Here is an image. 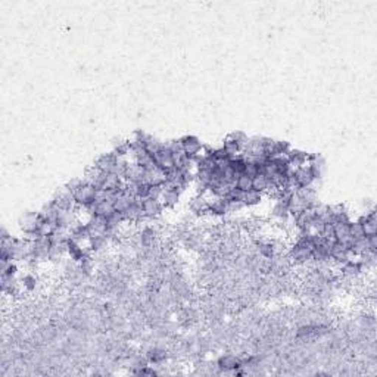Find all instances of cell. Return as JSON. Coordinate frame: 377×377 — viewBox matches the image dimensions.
<instances>
[{
	"mask_svg": "<svg viewBox=\"0 0 377 377\" xmlns=\"http://www.w3.org/2000/svg\"><path fill=\"white\" fill-rule=\"evenodd\" d=\"M94 191H96V188L86 183H84L78 188V190L74 193V200L77 203L78 208H89L94 203Z\"/></svg>",
	"mask_w": 377,
	"mask_h": 377,
	"instance_id": "cell-1",
	"label": "cell"
},
{
	"mask_svg": "<svg viewBox=\"0 0 377 377\" xmlns=\"http://www.w3.org/2000/svg\"><path fill=\"white\" fill-rule=\"evenodd\" d=\"M293 180H295V188H313V185L315 183V179L313 171L308 167V164L295 168Z\"/></svg>",
	"mask_w": 377,
	"mask_h": 377,
	"instance_id": "cell-2",
	"label": "cell"
},
{
	"mask_svg": "<svg viewBox=\"0 0 377 377\" xmlns=\"http://www.w3.org/2000/svg\"><path fill=\"white\" fill-rule=\"evenodd\" d=\"M152 157H154L157 168H159L161 171L167 173V171L174 168V158H173V154H171V151L168 149L167 145H164V148H161L157 154H154Z\"/></svg>",
	"mask_w": 377,
	"mask_h": 377,
	"instance_id": "cell-3",
	"label": "cell"
},
{
	"mask_svg": "<svg viewBox=\"0 0 377 377\" xmlns=\"http://www.w3.org/2000/svg\"><path fill=\"white\" fill-rule=\"evenodd\" d=\"M180 140H182L183 151L188 155V158L193 159V158H196L197 155L202 154L203 145H202V142H200L199 137H196V136H185Z\"/></svg>",
	"mask_w": 377,
	"mask_h": 377,
	"instance_id": "cell-4",
	"label": "cell"
},
{
	"mask_svg": "<svg viewBox=\"0 0 377 377\" xmlns=\"http://www.w3.org/2000/svg\"><path fill=\"white\" fill-rule=\"evenodd\" d=\"M127 185H137L145 182V170L137 162H130L123 176Z\"/></svg>",
	"mask_w": 377,
	"mask_h": 377,
	"instance_id": "cell-5",
	"label": "cell"
},
{
	"mask_svg": "<svg viewBox=\"0 0 377 377\" xmlns=\"http://www.w3.org/2000/svg\"><path fill=\"white\" fill-rule=\"evenodd\" d=\"M142 206H143V212H145V218L146 220L158 218L164 212V206H162V203H161L159 199L146 197V199L142 200Z\"/></svg>",
	"mask_w": 377,
	"mask_h": 377,
	"instance_id": "cell-6",
	"label": "cell"
},
{
	"mask_svg": "<svg viewBox=\"0 0 377 377\" xmlns=\"http://www.w3.org/2000/svg\"><path fill=\"white\" fill-rule=\"evenodd\" d=\"M124 222H139L145 218V212H143V206H142V199H136L130 208H127L126 211L121 214Z\"/></svg>",
	"mask_w": 377,
	"mask_h": 377,
	"instance_id": "cell-7",
	"label": "cell"
},
{
	"mask_svg": "<svg viewBox=\"0 0 377 377\" xmlns=\"http://www.w3.org/2000/svg\"><path fill=\"white\" fill-rule=\"evenodd\" d=\"M117 159H118V157H117L114 152L103 154V155H100V157L96 159L94 167H96L100 173H103V174H111V173H114Z\"/></svg>",
	"mask_w": 377,
	"mask_h": 377,
	"instance_id": "cell-8",
	"label": "cell"
},
{
	"mask_svg": "<svg viewBox=\"0 0 377 377\" xmlns=\"http://www.w3.org/2000/svg\"><path fill=\"white\" fill-rule=\"evenodd\" d=\"M208 196V194H205ZM208 214L214 217H224L228 214V203L224 197H208Z\"/></svg>",
	"mask_w": 377,
	"mask_h": 377,
	"instance_id": "cell-9",
	"label": "cell"
},
{
	"mask_svg": "<svg viewBox=\"0 0 377 377\" xmlns=\"http://www.w3.org/2000/svg\"><path fill=\"white\" fill-rule=\"evenodd\" d=\"M217 366L222 372H233L242 367V361L239 357L233 355V354H224L217 360Z\"/></svg>",
	"mask_w": 377,
	"mask_h": 377,
	"instance_id": "cell-10",
	"label": "cell"
},
{
	"mask_svg": "<svg viewBox=\"0 0 377 377\" xmlns=\"http://www.w3.org/2000/svg\"><path fill=\"white\" fill-rule=\"evenodd\" d=\"M333 234H335V240L339 243L348 245L352 242V237L349 236V221H341V222H335L333 224Z\"/></svg>",
	"mask_w": 377,
	"mask_h": 377,
	"instance_id": "cell-11",
	"label": "cell"
},
{
	"mask_svg": "<svg viewBox=\"0 0 377 377\" xmlns=\"http://www.w3.org/2000/svg\"><path fill=\"white\" fill-rule=\"evenodd\" d=\"M180 191L174 190V188H164V193L161 196V203L164 206V209H173L179 205L180 202Z\"/></svg>",
	"mask_w": 377,
	"mask_h": 377,
	"instance_id": "cell-12",
	"label": "cell"
},
{
	"mask_svg": "<svg viewBox=\"0 0 377 377\" xmlns=\"http://www.w3.org/2000/svg\"><path fill=\"white\" fill-rule=\"evenodd\" d=\"M286 159L287 162L290 164V167L293 168H298V167H302V165H307L308 164V159H310V155L304 151H299V149H290L287 154H286Z\"/></svg>",
	"mask_w": 377,
	"mask_h": 377,
	"instance_id": "cell-13",
	"label": "cell"
},
{
	"mask_svg": "<svg viewBox=\"0 0 377 377\" xmlns=\"http://www.w3.org/2000/svg\"><path fill=\"white\" fill-rule=\"evenodd\" d=\"M308 167H310V170L314 174L315 182L323 179V174H324V170H326V162H324V159L320 157V155H310Z\"/></svg>",
	"mask_w": 377,
	"mask_h": 377,
	"instance_id": "cell-14",
	"label": "cell"
},
{
	"mask_svg": "<svg viewBox=\"0 0 377 377\" xmlns=\"http://www.w3.org/2000/svg\"><path fill=\"white\" fill-rule=\"evenodd\" d=\"M188 208H190V211L194 212L196 215L208 214V196H199V194H196V196L190 200Z\"/></svg>",
	"mask_w": 377,
	"mask_h": 377,
	"instance_id": "cell-15",
	"label": "cell"
},
{
	"mask_svg": "<svg viewBox=\"0 0 377 377\" xmlns=\"http://www.w3.org/2000/svg\"><path fill=\"white\" fill-rule=\"evenodd\" d=\"M167 182L165 173L161 171L159 168H154L151 171H145V183L151 186H164Z\"/></svg>",
	"mask_w": 377,
	"mask_h": 377,
	"instance_id": "cell-16",
	"label": "cell"
},
{
	"mask_svg": "<svg viewBox=\"0 0 377 377\" xmlns=\"http://www.w3.org/2000/svg\"><path fill=\"white\" fill-rule=\"evenodd\" d=\"M109 236L108 234H92L89 242H87V246L92 252H100L103 251L108 243H109Z\"/></svg>",
	"mask_w": 377,
	"mask_h": 377,
	"instance_id": "cell-17",
	"label": "cell"
},
{
	"mask_svg": "<svg viewBox=\"0 0 377 377\" xmlns=\"http://www.w3.org/2000/svg\"><path fill=\"white\" fill-rule=\"evenodd\" d=\"M271 217L280 222H287V220L290 218V206L276 200V203L271 209Z\"/></svg>",
	"mask_w": 377,
	"mask_h": 377,
	"instance_id": "cell-18",
	"label": "cell"
},
{
	"mask_svg": "<svg viewBox=\"0 0 377 377\" xmlns=\"http://www.w3.org/2000/svg\"><path fill=\"white\" fill-rule=\"evenodd\" d=\"M262 197L264 194L253 190V188H249L248 191H243V197H242V203L245 205V208H252V206H256L262 202Z\"/></svg>",
	"mask_w": 377,
	"mask_h": 377,
	"instance_id": "cell-19",
	"label": "cell"
},
{
	"mask_svg": "<svg viewBox=\"0 0 377 377\" xmlns=\"http://www.w3.org/2000/svg\"><path fill=\"white\" fill-rule=\"evenodd\" d=\"M363 265H361V262L357 259V261H352V259H349L348 262L345 264H342V274L346 276V277H357L358 274H361L363 273Z\"/></svg>",
	"mask_w": 377,
	"mask_h": 377,
	"instance_id": "cell-20",
	"label": "cell"
},
{
	"mask_svg": "<svg viewBox=\"0 0 377 377\" xmlns=\"http://www.w3.org/2000/svg\"><path fill=\"white\" fill-rule=\"evenodd\" d=\"M268 188H270V182H268V179H267L264 174L259 173L258 176H255V177L252 179V188H253V190H256V191L265 194V191L268 190Z\"/></svg>",
	"mask_w": 377,
	"mask_h": 377,
	"instance_id": "cell-21",
	"label": "cell"
},
{
	"mask_svg": "<svg viewBox=\"0 0 377 377\" xmlns=\"http://www.w3.org/2000/svg\"><path fill=\"white\" fill-rule=\"evenodd\" d=\"M164 142H161V140H158L157 137H154V136H148V139H146V142H145V149L151 154V155H154V154H157L158 151L161 149V148H164Z\"/></svg>",
	"mask_w": 377,
	"mask_h": 377,
	"instance_id": "cell-22",
	"label": "cell"
},
{
	"mask_svg": "<svg viewBox=\"0 0 377 377\" xmlns=\"http://www.w3.org/2000/svg\"><path fill=\"white\" fill-rule=\"evenodd\" d=\"M349 236L357 240V239H363L366 237L364 234V228H363V224L360 221H349Z\"/></svg>",
	"mask_w": 377,
	"mask_h": 377,
	"instance_id": "cell-23",
	"label": "cell"
},
{
	"mask_svg": "<svg viewBox=\"0 0 377 377\" xmlns=\"http://www.w3.org/2000/svg\"><path fill=\"white\" fill-rule=\"evenodd\" d=\"M112 152L118 158H130V154H131L130 140H124V142H120L118 145H115V148H114Z\"/></svg>",
	"mask_w": 377,
	"mask_h": 377,
	"instance_id": "cell-24",
	"label": "cell"
},
{
	"mask_svg": "<svg viewBox=\"0 0 377 377\" xmlns=\"http://www.w3.org/2000/svg\"><path fill=\"white\" fill-rule=\"evenodd\" d=\"M167 358V352L164 349H159V348H154L148 352V360L154 364H159L162 361H165Z\"/></svg>",
	"mask_w": 377,
	"mask_h": 377,
	"instance_id": "cell-25",
	"label": "cell"
},
{
	"mask_svg": "<svg viewBox=\"0 0 377 377\" xmlns=\"http://www.w3.org/2000/svg\"><path fill=\"white\" fill-rule=\"evenodd\" d=\"M234 188H239L240 191H248L249 188H252V179L251 177H248L246 174H240V176L236 179Z\"/></svg>",
	"mask_w": 377,
	"mask_h": 377,
	"instance_id": "cell-26",
	"label": "cell"
},
{
	"mask_svg": "<svg viewBox=\"0 0 377 377\" xmlns=\"http://www.w3.org/2000/svg\"><path fill=\"white\" fill-rule=\"evenodd\" d=\"M259 253L267 258V259H271L276 253V248L271 242H264V243H259Z\"/></svg>",
	"mask_w": 377,
	"mask_h": 377,
	"instance_id": "cell-27",
	"label": "cell"
},
{
	"mask_svg": "<svg viewBox=\"0 0 377 377\" xmlns=\"http://www.w3.org/2000/svg\"><path fill=\"white\" fill-rule=\"evenodd\" d=\"M259 173H261L259 165H258L255 161H248V159H246V164H245V173H243V174H246L248 177L253 179V177H255V176H258Z\"/></svg>",
	"mask_w": 377,
	"mask_h": 377,
	"instance_id": "cell-28",
	"label": "cell"
},
{
	"mask_svg": "<svg viewBox=\"0 0 377 377\" xmlns=\"http://www.w3.org/2000/svg\"><path fill=\"white\" fill-rule=\"evenodd\" d=\"M83 183H84V177H78V179H72L71 182H68L63 188H66L69 193H72V194H74V193L78 190V188H80Z\"/></svg>",
	"mask_w": 377,
	"mask_h": 377,
	"instance_id": "cell-29",
	"label": "cell"
},
{
	"mask_svg": "<svg viewBox=\"0 0 377 377\" xmlns=\"http://www.w3.org/2000/svg\"><path fill=\"white\" fill-rule=\"evenodd\" d=\"M21 283H22V286H24L27 290H32V289H35L37 279H35L32 274H25V276L21 279Z\"/></svg>",
	"mask_w": 377,
	"mask_h": 377,
	"instance_id": "cell-30",
	"label": "cell"
},
{
	"mask_svg": "<svg viewBox=\"0 0 377 377\" xmlns=\"http://www.w3.org/2000/svg\"><path fill=\"white\" fill-rule=\"evenodd\" d=\"M162 193H164V186H151L149 197H152V199H161Z\"/></svg>",
	"mask_w": 377,
	"mask_h": 377,
	"instance_id": "cell-31",
	"label": "cell"
},
{
	"mask_svg": "<svg viewBox=\"0 0 377 377\" xmlns=\"http://www.w3.org/2000/svg\"><path fill=\"white\" fill-rule=\"evenodd\" d=\"M367 245H369V251L372 253H376L377 252V234H373V236H369L367 237Z\"/></svg>",
	"mask_w": 377,
	"mask_h": 377,
	"instance_id": "cell-32",
	"label": "cell"
},
{
	"mask_svg": "<svg viewBox=\"0 0 377 377\" xmlns=\"http://www.w3.org/2000/svg\"><path fill=\"white\" fill-rule=\"evenodd\" d=\"M0 236H1V242H9V240H12V239H13V237H12V234H10L6 228H1Z\"/></svg>",
	"mask_w": 377,
	"mask_h": 377,
	"instance_id": "cell-33",
	"label": "cell"
}]
</instances>
